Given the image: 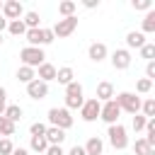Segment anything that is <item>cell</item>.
Segmentation results:
<instances>
[{
	"label": "cell",
	"instance_id": "6da1fadb",
	"mask_svg": "<svg viewBox=\"0 0 155 155\" xmlns=\"http://www.w3.org/2000/svg\"><path fill=\"white\" fill-rule=\"evenodd\" d=\"M19 61H22V65H27V68H39L41 63H46V53H44V48H36V46H24L22 51H19Z\"/></svg>",
	"mask_w": 155,
	"mask_h": 155
},
{
	"label": "cell",
	"instance_id": "7a4b0ae2",
	"mask_svg": "<svg viewBox=\"0 0 155 155\" xmlns=\"http://www.w3.org/2000/svg\"><path fill=\"white\" fill-rule=\"evenodd\" d=\"M85 102V94H82V85L78 80H73L70 85H65V109H80Z\"/></svg>",
	"mask_w": 155,
	"mask_h": 155
},
{
	"label": "cell",
	"instance_id": "3957f363",
	"mask_svg": "<svg viewBox=\"0 0 155 155\" xmlns=\"http://www.w3.org/2000/svg\"><path fill=\"white\" fill-rule=\"evenodd\" d=\"M114 102L119 104L121 111H128V114L140 111V97L136 92H119V94H114Z\"/></svg>",
	"mask_w": 155,
	"mask_h": 155
},
{
	"label": "cell",
	"instance_id": "277c9868",
	"mask_svg": "<svg viewBox=\"0 0 155 155\" xmlns=\"http://www.w3.org/2000/svg\"><path fill=\"white\" fill-rule=\"evenodd\" d=\"M48 124L61 128V131H68L73 126V116L65 107H53V109H48Z\"/></svg>",
	"mask_w": 155,
	"mask_h": 155
},
{
	"label": "cell",
	"instance_id": "5b68a950",
	"mask_svg": "<svg viewBox=\"0 0 155 155\" xmlns=\"http://www.w3.org/2000/svg\"><path fill=\"white\" fill-rule=\"evenodd\" d=\"M107 136H109V143H111V148H114V150H124V148L128 145L126 126H121V124H114V126H109Z\"/></svg>",
	"mask_w": 155,
	"mask_h": 155
},
{
	"label": "cell",
	"instance_id": "8992f818",
	"mask_svg": "<svg viewBox=\"0 0 155 155\" xmlns=\"http://www.w3.org/2000/svg\"><path fill=\"white\" fill-rule=\"evenodd\" d=\"M78 29V17L73 15V17H63V19H58L56 24H53V36H58V39H65V36H70L73 31Z\"/></svg>",
	"mask_w": 155,
	"mask_h": 155
},
{
	"label": "cell",
	"instance_id": "52a82bcc",
	"mask_svg": "<svg viewBox=\"0 0 155 155\" xmlns=\"http://www.w3.org/2000/svg\"><path fill=\"white\" fill-rule=\"evenodd\" d=\"M99 109H102V102H97L94 97L92 99H85L82 107H80V119L87 121V124H92V121L99 119Z\"/></svg>",
	"mask_w": 155,
	"mask_h": 155
},
{
	"label": "cell",
	"instance_id": "ba28073f",
	"mask_svg": "<svg viewBox=\"0 0 155 155\" xmlns=\"http://www.w3.org/2000/svg\"><path fill=\"white\" fill-rule=\"evenodd\" d=\"M119 114H121V109H119V104H116L114 99H109V102H102V109H99V119H102L104 124H109V126L119 124Z\"/></svg>",
	"mask_w": 155,
	"mask_h": 155
},
{
	"label": "cell",
	"instance_id": "9c48e42d",
	"mask_svg": "<svg viewBox=\"0 0 155 155\" xmlns=\"http://www.w3.org/2000/svg\"><path fill=\"white\" fill-rule=\"evenodd\" d=\"M7 22H12V19H22V15H24V7H22V2L19 0H7V2H2V12H0Z\"/></svg>",
	"mask_w": 155,
	"mask_h": 155
},
{
	"label": "cell",
	"instance_id": "30bf717a",
	"mask_svg": "<svg viewBox=\"0 0 155 155\" xmlns=\"http://www.w3.org/2000/svg\"><path fill=\"white\" fill-rule=\"evenodd\" d=\"M131 51L128 48H116L114 53H111V65H114V70H126L128 65H131Z\"/></svg>",
	"mask_w": 155,
	"mask_h": 155
},
{
	"label": "cell",
	"instance_id": "8fae6325",
	"mask_svg": "<svg viewBox=\"0 0 155 155\" xmlns=\"http://www.w3.org/2000/svg\"><path fill=\"white\" fill-rule=\"evenodd\" d=\"M27 94L31 97V99H46L48 97V85L46 82H41V80H31L29 85H27Z\"/></svg>",
	"mask_w": 155,
	"mask_h": 155
},
{
	"label": "cell",
	"instance_id": "7c38bea8",
	"mask_svg": "<svg viewBox=\"0 0 155 155\" xmlns=\"http://www.w3.org/2000/svg\"><path fill=\"white\" fill-rule=\"evenodd\" d=\"M87 56H90V61H94V63H102V61L109 56V51H107V46H104L102 41H94V44H90V48H87Z\"/></svg>",
	"mask_w": 155,
	"mask_h": 155
},
{
	"label": "cell",
	"instance_id": "4fadbf2b",
	"mask_svg": "<svg viewBox=\"0 0 155 155\" xmlns=\"http://www.w3.org/2000/svg\"><path fill=\"white\" fill-rule=\"evenodd\" d=\"M36 80H41V82H51V80H56V65H51V63H41L39 68H36Z\"/></svg>",
	"mask_w": 155,
	"mask_h": 155
},
{
	"label": "cell",
	"instance_id": "5bb4252c",
	"mask_svg": "<svg viewBox=\"0 0 155 155\" xmlns=\"http://www.w3.org/2000/svg\"><path fill=\"white\" fill-rule=\"evenodd\" d=\"M44 138H46L48 145H63V140H65V131H61V128H56V126H48L46 133H44Z\"/></svg>",
	"mask_w": 155,
	"mask_h": 155
},
{
	"label": "cell",
	"instance_id": "9a60e30c",
	"mask_svg": "<svg viewBox=\"0 0 155 155\" xmlns=\"http://www.w3.org/2000/svg\"><path fill=\"white\" fill-rule=\"evenodd\" d=\"M82 150H85V155H102V153H104V140H102L99 136H92V138L82 145Z\"/></svg>",
	"mask_w": 155,
	"mask_h": 155
},
{
	"label": "cell",
	"instance_id": "2e32d148",
	"mask_svg": "<svg viewBox=\"0 0 155 155\" xmlns=\"http://www.w3.org/2000/svg\"><path fill=\"white\" fill-rule=\"evenodd\" d=\"M24 39L29 41L27 46H36V48H41V46H46V44H44V27H39V29H27V34H24Z\"/></svg>",
	"mask_w": 155,
	"mask_h": 155
},
{
	"label": "cell",
	"instance_id": "e0dca14e",
	"mask_svg": "<svg viewBox=\"0 0 155 155\" xmlns=\"http://www.w3.org/2000/svg\"><path fill=\"white\" fill-rule=\"evenodd\" d=\"M94 99L97 102H109V99H114V85L111 82H99L97 85V94H94Z\"/></svg>",
	"mask_w": 155,
	"mask_h": 155
},
{
	"label": "cell",
	"instance_id": "ac0fdd59",
	"mask_svg": "<svg viewBox=\"0 0 155 155\" xmlns=\"http://www.w3.org/2000/svg\"><path fill=\"white\" fill-rule=\"evenodd\" d=\"M148 41H145V34H140V31H128L126 34V46L128 48H140V46H145Z\"/></svg>",
	"mask_w": 155,
	"mask_h": 155
},
{
	"label": "cell",
	"instance_id": "d6986e66",
	"mask_svg": "<svg viewBox=\"0 0 155 155\" xmlns=\"http://www.w3.org/2000/svg\"><path fill=\"white\" fill-rule=\"evenodd\" d=\"M5 119H10L12 124H17V121H22V116H24V111H22V107L19 104H7L5 107V114H2Z\"/></svg>",
	"mask_w": 155,
	"mask_h": 155
},
{
	"label": "cell",
	"instance_id": "ffe728a7",
	"mask_svg": "<svg viewBox=\"0 0 155 155\" xmlns=\"http://www.w3.org/2000/svg\"><path fill=\"white\" fill-rule=\"evenodd\" d=\"M17 80L24 82V85H29L31 80H36V70L34 68H27V65H19L17 68Z\"/></svg>",
	"mask_w": 155,
	"mask_h": 155
},
{
	"label": "cell",
	"instance_id": "44dd1931",
	"mask_svg": "<svg viewBox=\"0 0 155 155\" xmlns=\"http://www.w3.org/2000/svg\"><path fill=\"white\" fill-rule=\"evenodd\" d=\"M73 78H75V73H73L70 65H65V68H56V80H58L61 85H70Z\"/></svg>",
	"mask_w": 155,
	"mask_h": 155
},
{
	"label": "cell",
	"instance_id": "7402d4cb",
	"mask_svg": "<svg viewBox=\"0 0 155 155\" xmlns=\"http://www.w3.org/2000/svg\"><path fill=\"white\" fill-rule=\"evenodd\" d=\"M22 22H24V27L27 29H39V24H41V17H39V12H24L22 15Z\"/></svg>",
	"mask_w": 155,
	"mask_h": 155
},
{
	"label": "cell",
	"instance_id": "603a6c76",
	"mask_svg": "<svg viewBox=\"0 0 155 155\" xmlns=\"http://www.w3.org/2000/svg\"><path fill=\"white\" fill-rule=\"evenodd\" d=\"M75 10H78V2H73V0H63V2H58V15H61V17H73Z\"/></svg>",
	"mask_w": 155,
	"mask_h": 155
},
{
	"label": "cell",
	"instance_id": "cb8c5ba5",
	"mask_svg": "<svg viewBox=\"0 0 155 155\" xmlns=\"http://www.w3.org/2000/svg\"><path fill=\"white\" fill-rule=\"evenodd\" d=\"M15 128H17V124H12L10 119L0 116V138H10V136H15Z\"/></svg>",
	"mask_w": 155,
	"mask_h": 155
},
{
	"label": "cell",
	"instance_id": "d4e9b609",
	"mask_svg": "<svg viewBox=\"0 0 155 155\" xmlns=\"http://www.w3.org/2000/svg\"><path fill=\"white\" fill-rule=\"evenodd\" d=\"M7 31H10L12 36H24V34H27V27H24L22 19H12V22H7Z\"/></svg>",
	"mask_w": 155,
	"mask_h": 155
},
{
	"label": "cell",
	"instance_id": "484cf974",
	"mask_svg": "<svg viewBox=\"0 0 155 155\" xmlns=\"http://www.w3.org/2000/svg\"><path fill=\"white\" fill-rule=\"evenodd\" d=\"M29 148H31L34 153H46V150H48V143H46V138H44V136H31Z\"/></svg>",
	"mask_w": 155,
	"mask_h": 155
},
{
	"label": "cell",
	"instance_id": "4316f807",
	"mask_svg": "<svg viewBox=\"0 0 155 155\" xmlns=\"http://www.w3.org/2000/svg\"><path fill=\"white\" fill-rule=\"evenodd\" d=\"M155 31V10H148L145 19H143V31L140 34H153Z\"/></svg>",
	"mask_w": 155,
	"mask_h": 155
},
{
	"label": "cell",
	"instance_id": "83f0119b",
	"mask_svg": "<svg viewBox=\"0 0 155 155\" xmlns=\"http://www.w3.org/2000/svg\"><path fill=\"white\" fill-rule=\"evenodd\" d=\"M140 111H143L145 119H153V116H155V99H145V102H140Z\"/></svg>",
	"mask_w": 155,
	"mask_h": 155
},
{
	"label": "cell",
	"instance_id": "f1b7e54d",
	"mask_svg": "<svg viewBox=\"0 0 155 155\" xmlns=\"http://www.w3.org/2000/svg\"><path fill=\"white\" fill-rule=\"evenodd\" d=\"M153 90V80H148V78H140L138 82H136V92L138 94H148Z\"/></svg>",
	"mask_w": 155,
	"mask_h": 155
},
{
	"label": "cell",
	"instance_id": "f546056e",
	"mask_svg": "<svg viewBox=\"0 0 155 155\" xmlns=\"http://www.w3.org/2000/svg\"><path fill=\"white\" fill-rule=\"evenodd\" d=\"M138 51H140V58H145V61H155V44H145V46H140Z\"/></svg>",
	"mask_w": 155,
	"mask_h": 155
},
{
	"label": "cell",
	"instance_id": "4dcf8cb0",
	"mask_svg": "<svg viewBox=\"0 0 155 155\" xmlns=\"http://www.w3.org/2000/svg\"><path fill=\"white\" fill-rule=\"evenodd\" d=\"M150 150H153V148L145 143V138H138V140H136V145H133V153H136V155H148Z\"/></svg>",
	"mask_w": 155,
	"mask_h": 155
},
{
	"label": "cell",
	"instance_id": "1f68e13d",
	"mask_svg": "<svg viewBox=\"0 0 155 155\" xmlns=\"http://www.w3.org/2000/svg\"><path fill=\"white\" fill-rule=\"evenodd\" d=\"M145 121H148V119H145L143 114H133V124H131L133 131H136V133H138V131H145Z\"/></svg>",
	"mask_w": 155,
	"mask_h": 155
},
{
	"label": "cell",
	"instance_id": "d6a6232c",
	"mask_svg": "<svg viewBox=\"0 0 155 155\" xmlns=\"http://www.w3.org/2000/svg\"><path fill=\"white\" fill-rule=\"evenodd\" d=\"M131 5H133V10H140V12L153 10V0H133Z\"/></svg>",
	"mask_w": 155,
	"mask_h": 155
},
{
	"label": "cell",
	"instance_id": "836d02e7",
	"mask_svg": "<svg viewBox=\"0 0 155 155\" xmlns=\"http://www.w3.org/2000/svg\"><path fill=\"white\" fill-rule=\"evenodd\" d=\"M46 128H48L46 124H41V121H34V124L29 126V133H31V136H44V133H46Z\"/></svg>",
	"mask_w": 155,
	"mask_h": 155
},
{
	"label": "cell",
	"instance_id": "e575fe53",
	"mask_svg": "<svg viewBox=\"0 0 155 155\" xmlns=\"http://www.w3.org/2000/svg\"><path fill=\"white\" fill-rule=\"evenodd\" d=\"M12 150H15L12 140L10 138H0V155H12Z\"/></svg>",
	"mask_w": 155,
	"mask_h": 155
},
{
	"label": "cell",
	"instance_id": "d590c367",
	"mask_svg": "<svg viewBox=\"0 0 155 155\" xmlns=\"http://www.w3.org/2000/svg\"><path fill=\"white\" fill-rule=\"evenodd\" d=\"M145 78H148V80L155 78V61H148V65H145Z\"/></svg>",
	"mask_w": 155,
	"mask_h": 155
},
{
	"label": "cell",
	"instance_id": "8d00e7d4",
	"mask_svg": "<svg viewBox=\"0 0 155 155\" xmlns=\"http://www.w3.org/2000/svg\"><path fill=\"white\" fill-rule=\"evenodd\" d=\"M46 155H65V153H63V148H61V145H48Z\"/></svg>",
	"mask_w": 155,
	"mask_h": 155
},
{
	"label": "cell",
	"instance_id": "74e56055",
	"mask_svg": "<svg viewBox=\"0 0 155 155\" xmlns=\"http://www.w3.org/2000/svg\"><path fill=\"white\" fill-rule=\"evenodd\" d=\"M68 155H85V150H82V145H73L68 150Z\"/></svg>",
	"mask_w": 155,
	"mask_h": 155
},
{
	"label": "cell",
	"instance_id": "f35d334b",
	"mask_svg": "<svg viewBox=\"0 0 155 155\" xmlns=\"http://www.w3.org/2000/svg\"><path fill=\"white\" fill-rule=\"evenodd\" d=\"M82 5H85L87 10H94V7H99V0H85Z\"/></svg>",
	"mask_w": 155,
	"mask_h": 155
},
{
	"label": "cell",
	"instance_id": "ab89813d",
	"mask_svg": "<svg viewBox=\"0 0 155 155\" xmlns=\"http://www.w3.org/2000/svg\"><path fill=\"white\" fill-rule=\"evenodd\" d=\"M12 155H29V150H24V148H15Z\"/></svg>",
	"mask_w": 155,
	"mask_h": 155
},
{
	"label": "cell",
	"instance_id": "60d3db41",
	"mask_svg": "<svg viewBox=\"0 0 155 155\" xmlns=\"http://www.w3.org/2000/svg\"><path fill=\"white\" fill-rule=\"evenodd\" d=\"M5 99H7V90L0 85V102H5Z\"/></svg>",
	"mask_w": 155,
	"mask_h": 155
},
{
	"label": "cell",
	"instance_id": "b9f144b4",
	"mask_svg": "<svg viewBox=\"0 0 155 155\" xmlns=\"http://www.w3.org/2000/svg\"><path fill=\"white\" fill-rule=\"evenodd\" d=\"M2 29H7V19L0 15V34H2Z\"/></svg>",
	"mask_w": 155,
	"mask_h": 155
},
{
	"label": "cell",
	"instance_id": "7bdbcfd3",
	"mask_svg": "<svg viewBox=\"0 0 155 155\" xmlns=\"http://www.w3.org/2000/svg\"><path fill=\"white\" fill-rule=\"evenodd\" d=\"M5 107H7V102H0V116L5 114Z\"/></svg>",
	"mask_w": 155,
	"mask_h": 155
},
{
	"label": "cell",
	"instance_id": "ee69618b",
	"mask_svg": "<svg viewBox=\"0 0 155 155\" xmlns=\"http://www.w3.org/2000/svg\"><path fill=\"white\" fill-rule=\"evenodd\" d=\"M2 41H5V39H2V34H0V46H2Z\"/></svg>",
	"mask_w": 155,
	"mask_h": 155
},
{
	"label": "cell",
	"instance_id": "f6af8a7d",
	"mask_svg": "<svg viewBox=\"0 0 155 155\" xmlns=\"http://www.w3.org/2000/svg\"><path fill=\"white\" fill-rule=\"evenodd\" d=\"M0 12H2V2H0Z\"/></svg>",
	"mask_w": 155,
	"mask_h": 155
}]
</instances>
